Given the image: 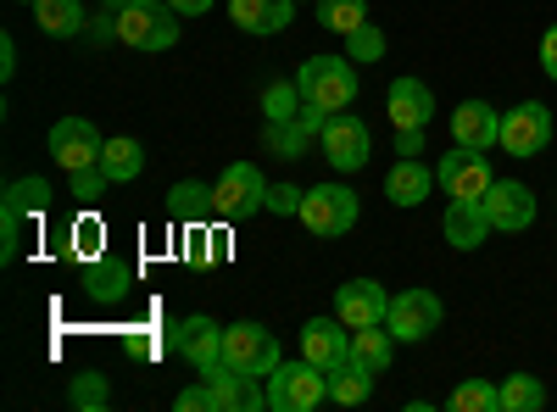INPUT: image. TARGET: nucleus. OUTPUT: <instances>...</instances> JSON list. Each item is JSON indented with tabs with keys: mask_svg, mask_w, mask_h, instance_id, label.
<instances>
[{
	"mask_svg": "<svg viewBox=\"0 0 557 412\" xmlns=\"http://www.w3.org/2000/svg\"><path fill=\"white\" fill-rule=\"evenodd\" d=\"M112 34L128 51H173L178 45V12L168 0H134V7L112 12Z\"/></svg>",
	"mask_w": 557,
	"mask_h": 412,
	"instance_id": "f257e3e1",
	"label": "nucleus"
},
{
	"mask_svg": "<svg viewBox=\"0 0 557 412\" xmlns=\"http://www.w3.org/2000/svg\"><path fill=\"white\" fill-rule=\"evenodd\" d=\"M296 84H301V96L312 107H323V112H346L357 101V67H351V57H312V62H301Z\"/></svg>",
	"mask_w": 557,
	"mask_h": 412,
	"instance_id": "f03ea898",
	"label": "nucleus"
},
{
	"mask_svg": "<svg viewBox=\"0 0 557 412\" xmlns=\"http://www.w3.org/2000/svg\"><path fill=\"white\" fill-rule=\"evenodd\" d=\"M268 178H262V167L257 162H228L223 173H218V185H212V207H218V217H228V223H246V217H257L262 207H268Z\"/></svg>",
	"mask_w": 557,
	"mask_h": 412,
	"instance_id": "7ed1b4c3",
	"label": "nucleus"
},
{
	"mask_svg": "<svg viewBox=\"0 0 557 412\" xmlns=\"http://www.w3.org/2000/svg\"><path fill=\"white\" fill-rule=\"evenodd\" d=\"M357 190L351 185H312L307 196H301V228L307 235H318V240H341L346 228L357 223Z\"/></svg>",
	"mask_w": 557,
	"mask_h": 412,
	"instance_id": "20e7f679",
	"label": "nucleus"
},
{
	"mask_svg": "<svg viewBox=\"0 0 557 412\" xmlns=\"http://www.w3.org/2000/svg\"><path fill=\"white\" fill-rule=\"evenodd\" d=\"M323 396H330V374L318 369V362H278L268 374V407L273 412H312Z\"/></svg>",
	"mask_w": 557,
	"mask_h": 412,
	"instance_id": "39448f33",
	"label": "nucleus"
},
{
	"mask_svg": "<svg viewBox=\"0 0 557 412\" xmlns=\"http://www.w3.org/2000/svg\"><path fill=\"white\" fill-rule=\"evenodd\" d=\"M223 362H228V369H240V374L268 379L285 357H278V335L246 317V324H228V329H223Z\"/></svg>",
	"mask_w": 557,
	"mask_h": 412,
	"instance_id": "423d86ee",
	"label": "nucleus"
},
{
	"mask_svg": "<svg viewBox=\"0 0 557 412\" xmlns=\"http://www.w3.org/2000/svg\"><path fill=\"white\" fill-rule=\"evenodd\" d=\"M441 317H446V307H441L435 290H401V296H391L385 324H391L396 346H418V340H430L441 329Z\"/></svg>",
	"mask_w": 557,
	"mask_h": 412,
	"instance_id": "0eeeda50",
	"label": "nucleus"
},
{
	"mask_svg": "<svg viewBox=\"0 0 557 412\" xmlns=\"http://www.w3.org/2000/svg\"><path fill=\"white\" fill-rule=\"evenodd\" d=\"M435 178H441V190L451 201H485V190L496 185V173L485 162V151H469V146H457L435 162Z\"/></svg>",
	"mask_w": 557,
	"mask_h": 412,
	"instance_id": "6e6552de",
	"label": "nucleus"
},
{
	"mask_svg": "<svg viewBox=\"0 0 557 412\" xmlns=\"http://www.w3.org/2000/svg\"><path fill=\"white\" fill-rule=\"evenodd\" d=\"M323 157H330V167H335V173H362V167H368V157H374V134H368V123H362V117L335 112V117H330V128H323Z\"/></svg>",
	"mask_w": 557,
	"mask_h": 412,
	"instance_id": "1a4fd4ad",
	"label": "nucleus"
},
{
	"mask_svg": "<svg viewBox=\"0 0 557 412\" xmlns=\"http://www.w3.org/2000/svg\"><path fill=\"white\" fill-rule=\"evenodd\" d=\"M101 151H107V140H101V128L89 123V117H62V123L51 128V157H57V167H67V173L101 167Z\"/></svg>",
	"mask_w": 557,
	"mask_h": 412,
	"instance_id": "9d476101",
	"label": "nucleus"
},
{
	"mask_svg": "<svg viewBox=\"0 0 557 412\" xmlns=\"http://www.w3.org/2000/svg\"><path fill=\"white\" fill-rule=\"evenodd\" d=\"M552 146V112L541 107V101H524V107H513V112H502V151L507 157H535V151H546Z\"/></svg>",
	"mask_w": 557,
	"mask_h": 412,
	"instance_id": "9b49d317",
	"label": "nucleus"
},
{
	"mask_svg": "<svg viewBox=\"0 0 557 412\" xmlns=\"http://www.w3.org/2000/svg\"><path fill=\"white\" fill-rule=\"evenodd\" d=\"M168 346L190 362L196 374H212L218 362H223V324H212V317H184V324H173V335H168Z\"/></svg>",
	"mask_w": 557,
	"mask_h": 412,
	"instance_id": "f8f14e48",
	"label": "nucleus"
},
{
	"mask_svg": "<svg viewBox=\"0 0 557 412\" xmlns=\"http://www.w3.org/2000/svg\"><path fill=\"white\" fill-rule=\"evenodd\" d=\"M335 317L346 329H374V324H385L391 317V296H385V285H374V279H351V285H341L335 290Z\"/></svg>",
	"mask_w": 557,
	"mask_h": 412,
	"instance_id": "ddd939ff",
	"label": "nucleus"
},
{
	"mask_svg": "<svg viewBox=\"0 0 557 412\" xmlns=\"http://www.w3.org/2000/svg\"><path fill=\"white\" fill-rule=\"evenodd\" d=\"M301 357L318 362L323 374L346 369V362H351V335H346L341 317H307V324H301Z\"/></svg>",
	"mask_w": 557,
	"mask_h": 412,
	"instance_id": "4468645a",
	"label": "nucleus"
},
{
	"mask_svg": "<svg viewBox=\"0 0 557 412\" xmlns=\"http://www.w3.org/2000/svg\"><path fill=\"white\" fill-rule=\"evenodd\" d=\"M485 217H491V228H502V235H519V228L535 223V190L513 185V178H496V185L485 190Z\"/></svg>",
	"mask_w": 557,
	"mask_h": 412,
	"instance_id": "2eb2a0df",
	"label": "nucleus"
},
{
	"mask_svg": "<svg viewBox=\"0 0 557 412\" xmlns=\"http://www.w3.org/2000/svg\"><path fill=\"white\" fill-rule=\"evenodd\" d=\"M385 112H391V128H430V117H435L430 84H424V78H391Z\"/></svg>",
	"mask_w": 557,
	"mask_h": 412,
	"instance_id": "dca6fc26",
	"label": "nucleus"
},
{
	"mask_svg": "<svg viewBox=\"0 0 557 412\" xmlns=\"http://www.w3.org/2000/svg\"><path fill=\"white\" fill-rule=\"evenodd\" d=\"M451 140L469 146V151L502 146V112H496L491 101H462V107H451Z\"/></svg>",
	"mask_w": 557,
	"mask_h": 412,
	"instance_id": "f3484780",
	"label": "nucleus"
},
{
	"mask_svg": "<svg viewBox=\"0 0 557 412\" xmlns=\"http://www.w3.org/2000/svg\"><path fill=\"white\" fill-rule=\"evenodd\" d=\"M441 235H446V246H457V251H480L485 235H496L491 217H485V201H451L446 217H441Z\"/></svg>",
	"mask_w": 557,
	"mask_h": 412,
	"instance_id": "a211bd4d",
	"label": "nucleus"
},
{
	"mask_svg": "<svg viewBox=\"0 0 557 412\" xmlns=\"http://www.w3.org/2000/svg\"><path fill=\"white\" fill-rule=\"evenodd\" d=\"M84 290H89V301H101V307L128 301V290H134V262H123V257L89 262V267H84Z\"/></svg>",
	"mask_w": 557,
	"mask_h": 412,
	"instance_id": "6ab92c4d",
	"label": "nucleus"
},
{
	"mask_svg": "<svg viewBox=\"0 0 557 412\" xmlns=\"http://www.w3.org/2000/svg\"><path fill=\"white\" fill-rule=\"evenodd\" d=\"M441 185V178L418 162V157H401L391 173H385V201L391 207H418V201H430V190Z\"/></svg>",
	"mask_w": 557,
	"mask_h": 412,
	"instance_id": "aec40b11",
	"label": "nucleus"
},
{
	"mask_svg": "<svg viewBox=\"0 0 557 412\" xmlns=\"http://www.w3.org/2000/svg\"><path fill=\"white\" fill-rule=\"evenodd\" d=\"M228 17L240 34H278L296 17V0H228Z\"/></svg>",
	"mask_w": 557,
	"mask_h": 412,
	"instance_id": "412c9836",
	"label": "nucleus"
},
{
	"mask_svg": "<svg viewBox=\"0 0 557 412\" xmlns=\"http://www.w3.org/2000/svg\"><path fill=\"white\" fill-rule=\"evenodd\" d=\"M391 351H396V335H385V324L351 335V362L368 374H391Z\"/></svg>",
	"mask_w": 557,
	"mask_h": 412,
	"instance_id": "4be33fe9",
	"label": "nucleus"
},
{
	"mask_svg": "<svg viewBox=\"0 0 557 412\" xmlns=\"http://www.w3.org/2000/svg\"><path fill=\"white\" fill-rule=\"evenodd\" d=\"M212 212H218L212 207V185H201V178H184V185L168 190V217H178V223H201Z\"/></svg>",
	"mask_w": 557,
	"mask_h": 412,
	"instance_id": "5701e85b",
	"label": "nucleus"
},
{
	"mask_svg": "<svg viewBox=\"0 0 557 412\" xmlns=\"http://www.w3.org/2000/svg\"><path fill=\"white\" fill-rule=\"evenodd\" d=\"M139 167H146V146L128 140V134L107 140V151H101V173L112 178V185H128V178H139Z\"/></svg>",
	"mask_w": 557,
	"mask_h": 412,
	"instance_id": "b1692460",
	"label": "nucleus"
},
{
	"mask_svg": "<svg viewBox=\"0 0 557 412\" xmlns=\"http://www.w3.org/2000/svg\"><path fill=\"white\" fill-rule=\"evenodd\" d=\"M34 17L51 39H73L84 28V0H34Z\"/></svg>",
	"mask_w": 557,
	"mask_h": 412,
	"instance_id": "393cba45",
	"label": "nucleus"
},
{
	"mask_svg": "<svg viewBox=\"0 0 557 412\" xmlns=\"http://www.w3.org/2000/svg\"><path fill=\"white\" fill-rule=\"evenodd\" d=\"M374 379L380 374H368V369H357V362H346V369L330 374V401L335 407H362L368 396H374Z\"/></svg>",
	"mask_w": 557,
	"mask_h": 412,
	"instance_id": "a878e982",
	"label": "nucleus"
},
{
	"mask_svg": "<svg viewBox=\"0 0 557 412\" xmlns=\"http://www.w3.org/2000/svg\"><path fill=\"white\" fill-rule=\"evenodd\" d=\"M67 401H73L78 412H107V407H112V379H107L101 369H89V374H78V379L67 385Z\"/></svg>",
	"mask_w": 557,
	"mask_h": 412,
	"instance_id": "bb28decb",
	"label": "nucleus"
},
{
	"mask_svg": "<svg viewBox=\"0 0 557 412\" xmlns=\"http://www.w3.org/2000/svg\"><path fill=\"white\" fill-rule=\"evenodd\" d=\"M546 407V385L535 374H507L502 385V412H541Z\"/></svg>",
	"mask_w": 557,
	"mask_h": 412,
	"instance_id": "cd10ccee",
	"label": "nucleus"
},
{
	"mask_svg": "<svg viewBox=\"0 0 557 412\" xmlns=\"http://www.w3.org/2000/svg\"><path fill=\"white\" fill-rule=\"evenodd\" d=\"M301 101H307L301 84H296V78H278V84L262 89V117H268V123H290V117L301 112Z\"/></svg>",
	"mask_w": 557,
	"mask_h": 412,
	"instance_id": "c85d7f7f",
	"label": "nucleus"
},
{
	"mask_svg": "<svg viewBox=\"0 0 557 412\" xmlns=\"http://www.w3.org/2000/svg\"><path fill=\"white\" fill-rule=\"evenodd\" d=\"M45 201H51V185H45V178L34 173V178H12L7 185V212H17V217H34V212H45Z\"/></svg>",
	"mask_w": 557,
	"mask_h": 412,
	"instance_id": "c756f323",
	"label": "nucleus"
},
{
	"mask_svg": "<svg viewBox=\"0 0 557 412\" xmlns=\"http://www.w3.org/2000/svg\"><path fill=\"white\" fill-rule=\"evenodd\" d=\"M318 23L330 34H351L368 23V0H318Z\"/></svg>",
	"mask_w": 557,
	"mask_h": 412,
	"instance_id": "7c9ffc66",
	"label": "nucleus"
},
{
	"mask_svg": "<svg viewBox=\"0 0 557 412\" xmlns=\"http://www.w3.org/2000/svg\"><path fill=\"white\" fill-rule=\"evenodd\" d=\"M451 407H457V412H502V385H491V379H462V385L451 390Z\"/></svg>",
	"mask_w": 557,
	"mask_h": 412,
	"instance_id": "2f4dec72",
	"label": "nucleus"
},
{
	"mask_svg": "<svg viewBox=\"0 0 557 412\" xmlns=\"http://www.w3.org/2000/svg\"><path fill=\"white\" fill-rule=\"evenodd\" d=\"M307 140H312V134L290 117V123H268V140H262V146H268L278 162H296V157L307 151Z\"/></svg>",
	"mask_w": 557,
	"mask_h": 412,
	"instance_id": "473e14b6",
	"label": "nucleus"
},
{
	"mask_svg": "<svg viewBox=\"0 0 557 412\" xmlns=\"http://www.w3.org/2000/svg\"><path fill=\"white\" fill-rule=\"evenodd\" d=\"M346 57H351V62H380V57H385V34H380L374 23L351 28V34H346Z\"/></svg>",
	"mask_w": 557,
	"mask_h": 412,
	"instance_id": "72a5a7b5",
	"label": "nucleus"
},
{
	"mask_svg": "<svg viewBox=\"0 0 557 412\" xmlns=\"http://www.w3.org/2000/svg\"><path fill=\"white\" fill-rule=\"evenodd\" d=\"M67 251H73L84 267H89V262H101V223H96V217H78V223H73V246H67Z\"/></svg>",
	"mask_w": 557,
	"mask_h": 412,
	"instance_id": "f704fd0d",
	"label": "nucleus"
},
{
	"mask_svg": "<svg viewBox=\"0 0 557 412\" xmlns=\"http://www.w3.org/2000/svg\"><path fill=\"white\" fill-rule=\"evenodd\" d=\"M173 412H223V407H218V390L212 385H190V390L173 396Z\"/></svg>",
	"mask_w": 557,
	"mask_h": 412,
	"instance_id": "c9c22d12",
	"label": "nucleus"
},
{
	"mask_svg": "<svg viewBox=\"0 0 557 412\" xmlns=\"http://www.w3.org/2000/svg\"><path fill=\"white\" fill-rule=\"evenodd\" d=\"M67 178H73V196H78V201H101V190L112 185L101 167H84V173H67Z\"/></svg>",
	"mask_w": 557,
	"mask_h": 412,
	"instance_id": "e433bc0d",
	"label": "nucleus"
},
{
	"mask_svg": "<svg viewBox=\"0 0 557 412\" xmlns=\"http://www.w3.org/2000/svg\"><path fill=\"white\" fill-rule=\"evenodd\" d=\"M301 196H307V190H296V185H273V190H268V207H273V212H301Z\"/></svg>",
	"mask_w": 557,
	"mask_h": 412,
	"instance_id": "4c0bfd02",
	"label": "nucleus"
},
{
	"mask_svg": "<svg viewBox=\"0 0 557 412\" xmlns=\"http://www.w3.org/2000/svg\"><path fill=\"white\" fill-rule=\"evenodd\" d=\"M541 73H546V78L557 84V23H552V28L541 34Z\"/></svg>",
	"mask_w": 557,
	"mask_h": 412,
	"instance_id": "58836bf2",
	"label": "nucleus"
},
{
	"mask_svg": "<svg viewBox=\"0 0 557 412\" xmlns=\"http://www.w3.org/2000/svg\"><path fill=\"white\" fill-rule=\"evenodd\" d=\"M396 151L418 157V151H424V128H396Z\"/></svg>",
	"mask_w": 557,
	"mask_h": 412,
	"instance_id": "ea45409f",
	"label": "nucleus"
},
{
	"mask_svg": "<svg viewBox=\"0 0 557 412\" xmlns=\"http://www.w3.org/2000/svg\"><path fill=\"white\" fill-rule=\"evenodd\" d=\"M17 73V39L7 34V39H0V78H12Z\"/></svg>",
	"mask_w": 557,
	"mask_h": 412,
	"instance_id": "a19ab883",
	"label": "nucleus"
},
{
	"mask_svg": "<svg viewBox=\"0 0 557 412\" xmlns=\"http://www.w3.org/2000/svg\"><path fill=\"white\" fill-rule=\"evenodd\" d=\"M168 7H173L178 17H201V12H212V0H168Z\"/></svg>",
	"mask_w": 557,
	"mask_h": 412,
	"instance_id": "79ce46f5",
	"label": "nucleus"
},
{
	"mask_svg": "<svg viewBox=\"0 0 557 412\" xmlns=\"http://www.w3.org/2000/svg\"><path fill=\"white\" fill-rule=\"evenodd\" d=\"M107 7H112V12H123V7H134V0H107Z\"/></svg>",
	"mask_w": 557,
	"mask_h": 412,
	"instance_id": "37998d69",
	"label": "nucleus"
}]
</instances>
